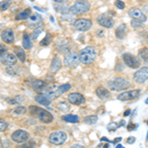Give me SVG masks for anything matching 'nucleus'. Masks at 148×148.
<instances>
[{
	"label": "nucleus",
	"mask_w": 148,
	"mask_h": 148,
	"mask_svg": "<svg viewBox=\"0 0 148 148\" xmlns=\"http://www.w3.org/2000/svg\"><path fill=\"white\" fill-rule=\"evenodd\" d=\"M67 139V134L64 131L57 130L54 131L49 134V141L53 145H61Z\"/></svg>",
	"instance_id": "obj_6"
},
{
	"label": "nucleus",
	"mask_w": 148,
	"mask_h": 148,
	"mask_svg": "<svg viewBox=\"0 0 148 148\" xmlns=\"http://www.w3.org/2000/svg\"><path fill=\"white\" fill-rule=\"evenodd\" d=\"M7 128V123L4 120L0 119V132L1 131H4Z\"/></svg>",
	"instance_id": "obj_43"
},
{
	"label": "nucleus",
	"mask_w": 148,
	"mask_h": 148,
	"mask_svg": "<svg viewBox=\"0 0 148 148\" xmlns=\"http://www.w3.org/2000/svg\"><path fill=\"white\" fill-rule=\"evenodd\" d=\"M114 5L119 9H125V2L121 1V0H116V1H114Z\"/></svg>",
	"instance_id": "obj_41"
},
{
	"label": "nucleus",
	"mask_w": 148,
	"mask_h": 148,
	"mask_svg": "<svg viewBox=\"0 0 148 148\" xmlns=\"http://www.w3.org/2000/svg\"><path fill=\"white\" fill-rule=\"evenodd\" d=\"M23 47L25 49H30L32 47V39L28 34H24L23 37Z\"/></svg>",
	"instance_id": "obj_28"
},
{
	"label": "nucleus",
	"mask_w": 148,
	"mask_h": 148,
	"mask_svg": "<svg viewBox=\"0 0 148 148\" xmlns=\"http://www.w3.org/2000/svg\"><path fill=\"white\" fill-rule=\"evenodd\" d=\"M138 56L148 62V47H143V49L138 51Z\"/></svg>",
	"instance_id": "obj_30"
},
{
	"label": "nucleus",
	"mask_w": 148,
	"mask_h": 148,
	"mask_svg": "<svg viewBox=\"0 0 148 148\" xmlns=\"http://www.w3.org/2000/svg\"><path fill=\"white\" fill-rule=\"evenodd\" d=\"M42 17H40V15H38V14H34V15H32V17L29 19L28 25L30 26V28L37 29V28L40 27V24H42Z\"/></svg>",
	"instance_id": "obj_18"
},
{
	"label": "nucleus",
	"mask_w": 148,
	"mask_h": 148,
	"mask_svg": "<svg viewBox=\"0 0 148 148\" xmlns=\"http://www.w3.org/2000/svg\"><path fill=\"white\" fill-rule=\"evenodd\" d=\"M31 15V9H25L23 11H20L16 14L15 16V19L17 21H20V20H28L29 17Z\"/></svg>",
	"instance_id": "obj_24"
},
{
	"label": "nucleus",
	"mask_w": 148,
	"mask_h": 148,
	"mask_svg": "<svg viewBox=\"0 0 148 148\" xmlns=\"http://www.w3.org/2000/svg\"><path fill=\"white\" fill-rule=\"evenodd\" d=\"M93 25L92 21L90 19L85 18H79L76 19L72 24V27L77 31H81V32H85V31L90 30Z\"/></svg>",
	"instance_id": "obj_7"
},
{
	"label": "nucleus",
	"mask_w": 148,
	"mask_h": 148,
	"mask_svg": "<svg viewBox=\"0 0 148 148\" xmlns=\"http://www.w3.org/2000/svg\"><path fill=\"white\" fill-rule=\"evenodd\" d=\"M51 22H54V19H53V18H52V17H51Z\"/></svg>",
	"instance_id": "obj_57"
},
{
	"label": "nucleus",
	"mask_w": 148,
	"mask_h": 148,
	"mask_svg": "<svg viewBox=\"0 0 148 148\" xmlns=\"http://www.w3.org/2000/svg\"><path fill=\"white\" fill-rule=\"evenodd\" d=\"M11 137H12V140H13V141H15L17 143H24L29 139L30 134H29L27 131L19 130L14 131V132L12 133Z\"/></svg>",
	"instance_id": "obj_12"
},
{
	"label": "nucleus",
	"mask_w": 148,
	"mask_h": 148,
	"mask_svg": "<svg viewBox=\"0 0 148 148\" xmlns=\"http://www.w3.org/2000/svg\"><path fill=\"white\" fill-rule=\"evenodd\" d=\"M69 8H70V7H68V5L63 4V3H58V4H56V5H54L56 11L58 12V13H61V14L69 13Z\"/></svg>",
	"instance_id": "obj_26"
},
{
	"label": "nucleus",
	"mask_w": 148,
	"mask_h": 148,
	"mask_svg": "<svg viewBox=\"0 0 148 148\" xmlns=\"http://www.w3.org/2000/svg\"><path fill=\"white\" fill-rule=\"evenodd\" d=\"M101 141H107L108 143L111 142V141H110V140L108 139V138H107V137H105V136H103V137L101 138Z\"/></svg>",
	"instance_id": "obj_53"
},
{
	"label": "nucleus",
	"mask_w": 148,
	"mask_h": 148,
	"mask_svg": "<svg viewBox=\"0 0 148 148\" xmlns=\"http://www.w3.org/2000/svg\"><path fill=\"white\" fill-rule=\"evenodd\" d=\"M128 15H130L132 19H134V20H137V21L142 22V23H144L145 21L147 20L146 15H145V14L143 13L139 8H136V7H134V8H130V11H128Z\"/></svg>",
	"instance_id": "obj_13"
},
{
	"label": "nucleus",
	"mask_w": 148,
	"mask_h": 148,
	"mask_svg": "<svg viewBox=\"0 0 148 148\" xmlns=\"http://www.w3.org/2000/svg\"><path fill=\"white\" fill-rule=\"evenodd\" d=\"M7 47L4 46V45H2V44H0V56H3L4 54H6L7 53Z\"/></svg>",
	"instance_id": "obj_44"
},
{
	"label": "nucleus",
	"mask_w": 148,
	"mask_h": 148,
	"mask_svg": "<svg viewBox=\"0 0 148 148\" xmlns=\"http://www.w3.org/2000/svg\"><path fill=\"white\" fill-rule=\"evenodd\" d=\"M30 112L32 114L37 116L38 119L44 123H49L53 121V116L49 112L46 111L45 109L39 108V107H36V106H31Z\"/></svg>",
	"instance_id": "obj_3"
},
{
	"label": "nucleus",
	"mask_w": 148,
	"mask_h": 148,
	"mask_svg": "<svg viewBox=\"0 0 148 148\" xmlns=\"http://www.w3.org/2000/svg\"><path fill=\"white\" fill-rule=\"evenodd\" d=\"M121 140H123V138H121V137H118V138H116V139H114L113 143H114V144H116V145L119 142H121Z\"/></svg>",
	"instance_id": "obj_48"
},
{
	"label": "nucleus",
	"mask_w": 148,
	"mask_h": 148,
	"mask_svg": "<svg viewBox=\"0 0 148 148\" xmlns=\"http://www.w3.org/2000/svg\"><path fill=\"white\" fill-rule=\"evenodd\" d=\"M118 125H119V127H121V126H123V125H125V121H123H123H121L120 123H118Z\"/></svg>",
	"instance_id": "obj_52"
},
{
	"label": "nucleus",
	"mask_w": 148,
	"mask_h": 148,
	"mask_svg": "<svg viewBox=\"0 0 148 148\" xmlns=\"http://www.w3.org/2000/svg\"><path fill=\"white\" fill-rule=\"evenodd\" d=\"M42 32V27H40V28H37L36 30L33 32V34L31 35V39L32 40H37L38 39V37L40 36V33Z\"/></svg>",
	"instance_id": "obj_37"
},
{
	"label": "nucleus",
	"mask_w": 148,
	"mask_h": 148,
	"mask_svg": "<svg viewBox=\"0 0 148 148\" xmlns=\"http://www.w3.org/2000/svg\"><path fill=\"white\" fill-rule=\"evenodd\" d=\"M126 33H127V27H126V25L125 24H121V25L116 28V33H114V34H116V39L123 40L125 38Z\"/></svg>",
	"instance_id": "obj_20"
},
{
	"label": "nucleus",
	"mask_w": 148,
	"mask_h": 148,
	"mask_svg": "<svg viewBox=\"0 0 148 148\" xmlns=\"http://www.w3.org/2000/svg\"><path fill=\"white\" fill-rule=\"evenodd\" d=\"M71 148H85L83 145H81V144H74L71 146Z\"/></svg>",
	"instance_id": "obj_51"
},
{
	"label": "nucleus",
	"mask_w": 148,
	"mask_h": 148,
	"mask_svg": "<svg viewBox=\"0 0 148 148\" xmlns=\"http://www.w3.org/2000/svg\"><path fill=\"white\" fill-rule=\"evenodd\" d=\"M96 95L100 98L101 100H107L108 98L111 97V93L108 89H106L105 87H98L96 89Z\"/></svg>",
	"instance_id": "obj_21"
},
{
	"label": "nucleus",
	"mask_w": 148,
	"mask_h": 148,
	"mask_svg": "<svg viewBox=\"0 0 148 148\" xmlns=\"http://www.w3.org/2000/svg\"><path fill=\"white\" fill-rule=\"evenodd\" d=\"M118 128H119V125L116 123H114V121H111V123L107 125V130H108V131H114V130H118Z\"/></svg>",
	"instance_id": "obj_38"
},
{
	"label": "nucleus",
	"mask_w": 148,
	"mask_h": 148,
	"mask_svg": "<svg viewBox=\"0 0 148 148\" xmlns=\"http://www.w3.org/2000/svg\"><path fill=\"white\" fill-rule=\"evenodd\" d=\"M35 145L34 142H27V143H22L21 145H19L17 148H33Z\"/></svg>",
	"instance_id": "obj_42"
},
{
	"label": "nucleus",
	"mask_w": 148,
	"mask_h": 148,
	"mask_svg": "<svg viewBox=\"0 0 148 148\" xmlns=\"http://www.w3.org/2000/svg\"><path fill=\"white\" fill-rule=\"evenodd\" d=\"M138 127V125H134V123H130V125H127V130L128 131H131V130H135L136 128Z\"/></svg>",
	"instance_id": "obj_45"
},
{
	"label": "nucleus",
	"mask_w": 148,
	"mask_h": 148,
	"mask_svg": "<svg viewBox=\"0 0 148 148\" xmlns=\"http://www.w3.org/2000/svg\"><path fill=\"white\" fill-rule=\"evenodd\" d=\"M103 148H110L109 143H108V144H104V146H103Z\"/></svg>",
	"instance_id": "obj_56"
},
{
	"label": "nucleus",
	"mask_w": 148,
	"mask_h": 148,
	"mask_svg": "<svg viewBox=\"0 0 148 148\" xmlns=\"http://www.w3.org/2000/svg\"><path fill=\"white\" fill-rule=\"evenodd\" d=\"M10 0H4L0 2V11H5L10 7Z\"/></svg>",
	"instance_id": "obj_36"
},
{
	"label": "nucleus",
	"mask_w": 148,
	"mask_h": 148,
	"mask_svg": "<svg viewBox=\"0 0 148 148\" xmlns=\"http://www.w3.org/2000/svg\"><path fill=\"white\" fill-rule=\"evenodd\" d=\"M57 109H58L59 111L63 112V113H66V112L69 111V106L65 102H60L57 104Z\"/></svg>",
	"instance_id": "obj_35"
},
{
	"label": "nucleus",
	"mask_w": 148,
	"mask_h": 148,
	"mask_svg": "<svg viewBox=\"0 0 148 148\" xmlns=\"http://www.w3.org/2000/svg\"><path fill=\"white\" fill-rule=\"evenodd\" d=\"M108 88L109 90H112V91L114 92H121L123 91V90H126L127 88L130 87L131 83L128 80L125 79V78L121 77H116L114 78V79L110 80L108 83Z\"/></svg>",
	"instance_id": "obj_2"
},
{
	"label": "nucleus",
	"mask_w": 148,
	"mask_h": 148,
	"mask_svg": "<svg viewBox=\"0 0 148 148\" xmlns=\"http://www.w3.org/2000/svg\"><path fill=\"white\" fill-rule=\"evenodd\" d=\"M0 145L4 148H8L9 146H10V142H9L8 140H3V141L0 142Z\"/></svg>",
	"instance_id": "obj_46"
},
{
	"label": "nucleus",
	"mask_w": 148,
	"mask_h": 148,
	"mask_svg": "<svg viewBox=\"0 0 148 148\" xmlns=\"http://www.w3.org/2000/svg\"><path fill=\"white\" fill-rule=\"evenodd\" d=\"M146 123H147V125H148V120H147V121H146Z\"/></svg>",
	"instance_id": "obj_60"
},
{
	"label": "nucleus",
	"mask_w": 148,
	"mask_h": 148,
	"mask_svg": "<svg viewBox=\"0 0 148 148\" xmlns=\"http://www.w3.org/2000/svg\"><path fill=\"white\" fill-rule=\"evenodd\" d=\"M80 62L79 56L74 51H69L65 54L64 57V65L67 67H75L78 66V64Z\"/></svg>",
	"instance_id": "obj_9"
},
{
	"label": "nucleus",
	"mask_w": 148,
	"mask_h": 148,
	"mask_svg": "<svg viewBox=\"0 0 148 148\" xmlns=\"http://www.w3.org/2000/svg\"><path fill=\"white\" fill-rule=\"evenodd\" d=\"M140 96V90L134 89L130 90V91H125L121 93L118 96V99L120 101H131V100H135Z\"/></svg>",
	"instance_id": "obj_11"
},
{
	"label": "nucleus",
	"mask_w": 148,
	"mask_h": 148,
	"mask_svg": "<svg viewBox=\"0 0 148 148\" xmlns=\"http://www.w3.org/2000/svg\"><path fill=\"white\" fill-rule=\"evenodd\" d=\"M97 22L99 24L100 26L104 28H107V29H111L114 27V19L107 13H104V14H101L97 17Z\"/></svg>",
	"instance_id": "obj_10"
},
{
	"label": "nucleus",
	"mask_w": 148,
	"mask_h": 148,
	"mask_svg": "<svg viewBox=\"0 0 148 148\" xmlns=\"http://www.w3.org/2000/svg\"><path fill=\"white\" fill-rule=\"evenodd\" d=\"M130 113H131V110L127 109L126 111H125V113H123V116H128L130 114Z\"/></svg>",
	"instance_id": "obj_49"
},
{
	"label": "nucleus",
	"mask_w": 148,
	"mask_h": 148,
	"mask_svg": "<svg viewBox=\"0 0 148 148\" xmlns=\"http://www.w3.org/2000/svg\"><path fill=\"white\" fill-rule=\"evenodd\" d=\"M51 42V34H47L46 37H45L44 39L42 40V42H40V45L42 47H47V46H49Z\"/></svg>",
	"instance_id": "obj_33"
},
{
	"label": "nucleus",
	"mask_w": 148,
	"mask_h": 148,
	"mask_svg": "<svg viewBox=\"0 0 148 148\" xmlns=\"http://www.w3.org/2000/svg\"><path fill=\"white\" fill-rule=\"evenodd\" d=\"M133 80L138 84H143L148 80V67L143 66V67L138 68L135 73L133 74Z\"/></svg>",
	"instance_id": "obj_8"
},
{
	"label": "nucleus",
	"mask_w": 148,
	"mask_h": 148,
	"mask_svg": "<svg viewBox=\"0 0 148 148\" xmlns=\"http://www.w3.org/2000/svg\"><path fill=\"white\" fill-rule=\"evenodd\" d=\"M145 104H148V98H147L146 100H145Z\"/></svg>",
	"instance_id": "obj_59"
},
{
	"label": "nucleus",
	"mask_w": 148,
	"mask_h": 148,
	"mask_svg": "<svg viewBox=\"0 0 148 148\" xmlns=\"http://www.w3.org/2000/svg\"><path fill=\"white\" fill-rule=\"evenodd\" d=\"M35 101L38 102L40 105H42V106H49L51 103V99H49L47 96H45V95H42V94L37 95V96L35 97Z\"/></svg>",
	"instance_id": "obj_23"
},
{
	"label": "nucleus",
	"mask_w": 148,
	"mask_h": 148,
	"mask_svg": "<svg viewBox=\"0 0 148 148\" xmlns=\"http://www.w3.org/2000/svg\"><path fill=\"white\" fill-rule=\"evenodd\" d=\"M116 148H125V147H123L121 144H119V143H118V144L116 145Z\"/></svg>",
	"instance_id": "obj_55"
},
{
	"label": "nucleus",
	"mask_w": 148,
	"mask_h": 148,
	"mask_svg": "<svg viewBox=\"0 0 148 148\" xmlns=\"http://www.w3.org/2000/svg\"><path fill=\"white\" fill-rule=\"evenodd\" d=\"M123 60L126 66L132 69H138L141 66V61L140 58L137 56H133L131 53H123Z\"/></svg>",
	"instance_id": "obj_5"
},
{
	"label": "nucleus",
	"mask_w": 148,
	"mask_h": 148,
	"mask_svg": "<svg viewBox=\"0 0 148 148\" xmlns=\"http://www.w3.org/2000/svg\"><path fill=\"white\" fill-rule=\"evenodd\" d=\"M47 86V84L46 82H45L44 80L38 79V80H35L34 82H33L32 87H33V89H34L35 92L40 93H40H42L45 89H46Z\"/></svg>",
	"instance_id": "obj_19"
},
{
	"label": "nucleus",
	"mask_w": 148,
	"mask_h": 148,
	"mask_svg": "<svg viewBox=\"0 0 148 148\" xmlns=\"http://www.w3.org/2000/svg\"><path fill=\"white\" fill-rule=\"evenodd\" d=\"M61 119L66 121V123H76L79 121V116H76V114H63L61 116Z\"/></svg>",
	"instance_id": "obj_25"
},
{
	"label": "nucleus",
	"mask_w": 148,
	"mask_h": 148,
	"mask_svg": "<svg viewBox=\"0 0 148 148\" xmlns=\"http://www.w3.org/2000/svg\"><path fill=\"white\" fill-rule=\"evenodd\" d=\"M56 47L60 53H67L69 52V42L68 40L59 39L56 40Z\"/></svg>",
	"instance_id": "obj_15"
},
{
	"label": "nucleus",
	"mask_w": 148,
	"mask_h": 148,
	"mask_svg": "<svg viewBox=\"0 0 148 148\" xmlns=\"http://www.w3.org/2000/svg\"><path fill=\"white\" fill-rule=\"evenodd\" d=\"M13 51H15L16 56H17V58H19V60L22 61V62L26 60V53L20 47H15L13 49Z\"/></svg>",
	"instance_id": "obj_27"
},
{
	"label": "nucleus",
	"mask_w": 148,
	"mask_h": 148,
	"mask_svg": "<svg viewBox=\"0 0 148 148\" xmlns=\"http://www.w3.org/2000/svg\"><path fill=\"white\" fill-rule=\"evenodd\" d=\"M146 141H148V131H147V134H146Z\"/></svg>",
	"instance_id": "obj_58"
},
{
	"label": "nucleus",
	"mask_w": 148,
	"mask_h": 148,
	"mask_svg": "<svg viewBox=\"0 0 148 148\" xmlns=\"http://www.w3.org/2000/svg\"><path fill=\"white\" fill-rule=\"evenodd\" d=\"M26 108L23 106H18L16 107V108H14L13 110H12V113L15 114H24L26 113Z\"/></svg>",
	"instance_id": "obj_34"
},
{
	"label": "nucleus",
	"mask_w": 148,
	"mask_h": 148,
	"mask_svg": "<svg viewBox=\"0 0 148 148\" xmlns=\"http://www.w3.org/2000/svg\"><path fill=\"white\" fill-rule=\"evenodd\" d=\"M131 26L133 27V29H135V30H142L143 28H144V25H143V23L142 22H139V21H137V20H131Z\"/></svg>",
	"instance_id": "obj_32"
},
{
	"label": "nucleus",
	"mask_w": 148,
	"mask_h": 148,
	"mask_svg": "<svg viewBox=\"0 0 148 148\" xmlns=\"http://www.w3.org/2000/svg\"><path fill=\"white\" fill-rule=\"evenodd\" d=\"M60 68H61V60H60V58H59L58 56H54L53 59L51 60L49 70H51V72H52V73H56Z\"/></svg>",
	"instance_id": "obj_22"
},
{
	"label": "nucleus",
	"mask_w": 148,
	"mask_h": 148,
	"mask_svg": "<svg viewBox=\"0 0 148 148\" xmlns=\"http://www.w3.org/2000/svg\"><path fill=\"white\" fill-rule=\"evenodd\" d=\"M97 36H98V37H103V36H104V31H103V30L97 31Z\"/></svg>",
	"instance_id": "obj_50"
},
{
	"label": "nucleus",
	"mask_w": 148,
	"mask_h": 148,
	"mask_svg": "<svg viewBox=\"0 0 148 148\" xmlns=\"http://www.w3.org/2000/svg\"><path fill=\"white\" fill-rule=\"evenodd\" d=\"M1 39L6 44H13L14 40H15L14 32L11 29H5L1 34Z\"/></svg>",
	"instance_id": "obj_16"
},
{
	"label": "nucleus",
	"mask_w": 148,
	"mask_h": 148,
	"mask_svg": "<svg viewBox=\"0 0 148 148\" xmlns=\"http://www.w3.org/2000/svg\"><path fill=\"white\" fill-rule=\"evenodd\" d=\"M1 62L6 66H12L17 62V56H14L13 53H8L4 54L3 56H1Z\"/></svg>",
	"instance_id": "obj_17"
},
{
	"label": "nucleus",
	"mask_w": 148,
	"mask_h": 148,
	"mask_svg": "<svg viewBox=\"0 0 148 148\" xmlns=\"http://www.w3.org/2000/svg\"><path fill=\"white\" fill-rule=\"evenodd\" d=\"M53 1L57 2V3H64V2H67L68 0H53Z\"/></svg>",
	"instance_id": "obj_54"
},
{
	"label": "nucleus",
	"mask_w": 148,
	"mask_h": 148,
	"mask_svg": "<svg viewBox=\"0 0 148 148\" xmlns=\"http://www.w3.org/2000/svg\"><path fill=\"white\" fill-rule=\"evenodd\" d=\"M70 88H71V85L69 84V83H64V84L58 86V88H57V91H58V93L60 95H62V94H64V93L67 92Z\"/></svg>",
	"instance_id": "obj_31"
},
{
	"label": "nucleus",
	"mask_w": 148,
	"mask_h": 148,
	"mask_svg": "<svg viewBox=\"0 0 148 148\" xmlns=\"http://www.w3.org/2000/svg\"><path fill=\"white\" fill-rule=\"evenodd\" d=\"M75 17V15L72 13H66V14H61V19H63V20H65V21H70V20H72V19Z\"/></svg>",
	"instance_id": "obj_39"
},
{
	"label": "nucleus",
	"mask_w": 148,
	"mask_h": 148,
	"mask_svg": "<svg viewBox=\"0 0 148 148\" xmlns=\"http://www.w3.org/2000/svg\"><path fill=\"white\" fill-rule=\"evenodd\" d=\"M135 140H136V138H135L134 136H130L126 139V142L128 143V144H132V143L135 142Z\"/></svg>",
	"instance_id": "obj_47"
},
{
	"label": "nucleus",
	"mask_w": 148,
	"mask_h": 148,
	"mask_svg": "<svg viewBox=\"0 0 148 148\" xmlns=\"http://www.w3.org/2000/svg\"><path fill=\"white\" fill-rule=\"evenodd\" d=\"M91 8L89 1L87 0H76L74 2V5L69 8V12L74 14V15H78V14H85Z\"/></svg>",
	"instance_id": "obj_4"
},
{
	"label": "nucleus",
	"mask_w": 148,
	"mask_h": 148,
	"mask_svg": "<svg viewBox=\"0 0 148 148\" xmlns=\"http://www.w3.org/2000/svg\"><path fill=\"white\" fill-rule=\"evenodd\" d=\"M67 100L72 105H82L85 103V98L80 93H71L68 95Z\"/></svg>",
	"instance_id": "obj_14"
},
{
	"label": "nucleus",
	"mask_w": 148,
	"mask_h": 148,
	"mask_svg": "<svg viewBox=\"0 0 148 148\" xmlns=\"http://www.w3.org/2000/svg\"><path fill=\"white\" fill-rule=\"evenodd\" d=\"M97 121H98V116L96 114L85 116V118L83 119V123H86V125H95Z\"/></svg>",
	"instance_id": "obj_29"
},
{
	"label": "nucleus",
	"mask_w": 148,
	"mask_h": 148,
	"mask_svg": "<svg viewBox=\"0 0 148 148\" xmlns=\"http://www.w3.org/2000/svg\"><path fill=\"white\" fill-rule=\"evenodd\" d=\"M24 101V97L23 96H17L15 97L14 99L12 100H8L9 103H11V104H15V103H21Z\"/></svg>",
	"instance_id": "obj_40"
},
{
	"label": "nucleus",
	"mask_w": 148,
	"mask_h": 148,
	"mask_svg": "<svg viewBox=\"0 0 148 148\" xmlns=\"http://www.w3.org/2000/svg\"><path fill=\"white\" fill-rule=\"evenodd\" d=\"M97 58V51L94 47H86L81 49L79 52V59L80 62L86 65L92 64Z\"/></svg>",
	"instance_id": "obj_1"
}]
</instances>
